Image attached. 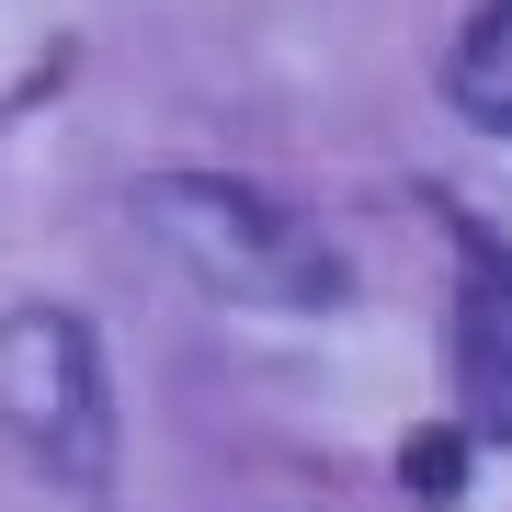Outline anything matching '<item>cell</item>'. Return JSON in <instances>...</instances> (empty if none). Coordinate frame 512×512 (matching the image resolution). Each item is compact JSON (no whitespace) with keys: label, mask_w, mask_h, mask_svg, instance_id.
I'll return each instance as SVG.
<instances>
[{"label":"cell","mask_w":512,"mask_h":512,"mask_svg":"<svg viewBox=\"0 0 512 512\" xmlns=\"http://www.w3.org/2000/svg\"><path fill=\"white\" fill-rule=\"evenodd\" d=\"M126 205H137V228L160 239L205 296H228V308H342V251H330L296 205H274L262 183H228V171H148Z\"/></svg>","instance_id":"6da1fadb"},{"label":"cell","mask_w":512,"mask_h":512,"mask_svg":"<svg viewBox=\"0 0 512 512\" xmlns=\"http://www.w3.org/2000/svg\"><path fill=\"white\" fill-rule=\"evenodd\" d=\"M0 433L69 490L114 478V387L69 308H0Z\"/></svg>","instance_id":"7a4b0ae2"},{"label":"cell","mask_w":512,"mask_h":512,"mask_svg":"<svg viewBox=\"0 0 512 512\" xmlns=\"http://www.w3.org/2000/svg\"><path fill=\"white\" fill-rule=\"evenodd\" d=\"M456 387L478 410H512V251L467 228V296H456Z\"/></svg>","instance_id":"3957f363"},{"label":"cell","mask_w":512,"mask_h":512,"mask_svg":"<svg viewBox=\"0 0 512 512\" xmlns=\"http://www.w3.org/2000/svg\"><path fill=\"white\" fill-rule=\"evenodd\" d=\"M444 92H456L467 126L512 137V0H478V12H467L456 57H444Z\"/></svg>","instance_id":"277c9868"},{"label":"cell","mask_w":512,"mask_h":512,"mask_svg":"<svg viewBox=\"0 0 512 512\" xmlns=\"http://www.w3.org/2000/svg\"><path fill=\"white\" fill-rule=\"evenodd\" d=\"M399 478H410V501H456L467 490V433H456V421H421V433L399 444Z\"/></svg>","instance_id":"5b68a950"}]
</instances>
